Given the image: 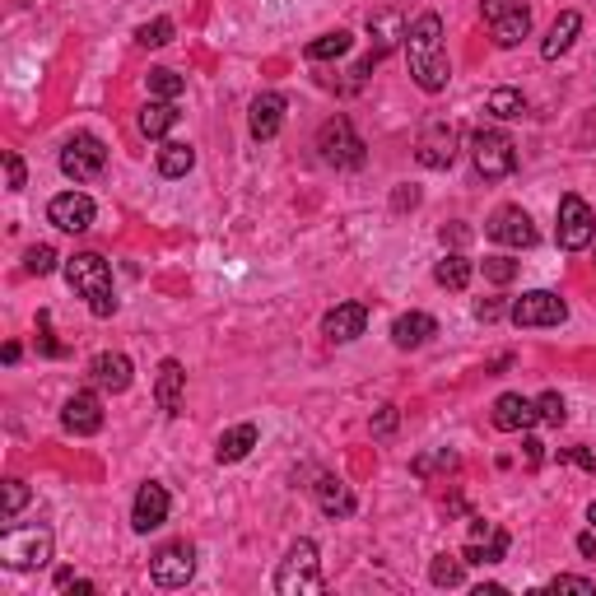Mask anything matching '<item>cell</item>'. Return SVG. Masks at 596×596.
Masks as SVG:
<instances>
[{"label": "cell", "mask_w": 596, "mask_h": 596, "mask_svg": "<svg viewBox=\"0 0 596 596\" xmlns=\"http://www.w3.org/2000/svg\"><path fill=\"white\" fill-rule=\"evenodd\" d=\"M66 280L80 298H89V312L94 317H112L117 312V294H112V271L98 252H80V257L66 261Z\"/></svg>", "instance_id": "obj_2"}, {"label": "cell", "mask_w": 596, "mask_h": 596, "mask_svg": "<svg viewBox=\"0 0 596 596\" xmlns=\"http://www.w3.org/2000/svg\"><path fill=\"white\" fill-rule=\"evenodd\" d=\"M471 159H475V173L489 177V182H499V177H508L517 168V145H513V136H503V131H475Z\"/></svg>", "instance_id": "obj_6"}, {"label": "cell", "mask_w": 596, "mask_h": 596, "mask_svg": "<svg viewBox=\"0 0 596 596\" xmlns=\"http://www.w3.org/2000/svg\"><path fill=\"white\" fill-rule=\"evenodd\" d=\"M531 424H536V401H527V396H517V392H503L499 401H494V429L522 434Z\"/></svg>", "instance_id": "obj_20"}, {"label": "cell", "mask_w": 596, "mask_h": 596, "mask_svg": "<svg viewBox=\"0 0 596 596\" xmlns=\"http://www.w3.org/2000/svg\"><path fill=\"white\" fill-rule=\"evenodd\" d=\"M508 317L517 326H559V322H569V303L559 294H550V289H531V294H522L508 308Z\"/></svg>", "instance_id": "obj_11"}, {"label": "cell", "mask_w": 596, "mask_h": 596, "mask_svg": "<svg viewBox=\"0 0 596 596\" xmlns=\"http://www.w3.org/2000/svg\"><path fill=\"white\" fill-rule=\"evenodd\" d=\"M499 312H503V303H494V298H485V303H475V317H480V322H494Z\"/></svg>", "instance_id": "obj_45"}, {"label": "cell", "mask_w": 596, "mask_h": 596, "mask_svg": "<svg viewBox=\"0 0 596 596\" xmlns=\"http://www.w3.org/2000/svg\"><path fill=\"white\" fill-rule=\"evenodd\" d=\"M364 326H368V308H364V303H336V308L322 317L326 340H336V345L359 340V336H364Z\"/></svg>", "instance_id": "obj_17"}, {"label": "cell", "mask_w": 596, "mask_h": 596, "mask_svg": "<svg viewBox=\"0 0 596 596\" xmlns=\"http://www.w3.org/2000/svg\"><path fill=\"white\" fill-rule=\"evenodd\" d=\"M24 503H28V485H24V480H5V508H0V517L14 522V517L24 513Z\"/></svg>", "instance_id": "obj_39"}, {"label": "cell", "mask_w": 596, "mask_h": 596, "mask_svg": "<svg viewBox=\"0 0 596 596\" xmlns=\"http://www.w3.org/2000/svg\"><path fill=\"white\" fill-rule=\"evenodd\" d=\"M5 177H10V191H24V159L5 149Z\"/></svg>", "instance_id": "obj_41"}, {"label": "cell", "mask_w": 596, "mask_h": 596, "mask_svg": "<svg viewBox=\"0 0 596 596\" xmlns=\"http://www.w3.org/2000/svg\"><path fill=\"white\" fill-rule=\"evenodd\" d=\"M550 592H573V596H596V583H592V578H573V573H559L555 583H550Z\"/></svg>", "instance_id": "obj_40"}, {"label": "cell", "mask_w": 596, "mask_h": 596, "mask_svg": "<svg viewBox=\"0 0 596 596\" xmlns=\"http://www.w3.org/2000/svg\"><path fill=\"white\" fill-rule=\"evenodd\" d=\"M555 238H559V247H564V252H583V247H592L596 215H592V205H587L583 196H564V201H559Z\"/></svg>", "instance_id": "obj_7"}, {"label": "cell", "mask_w": 596, "mask_h": 596, "mask_svg": "<svg viewBox=\"0 0 596 596\" xmlns=\"http://www.w3.org/2000/svg\"><path fill=\"white\" fill-rule=\"evenodd\" d=\"M317 503H322L326 517H350V513H354L350 485H340L336 475H322V480H317Z\"/></svg>", "instance_id": "obj_27"}, {"label": "cell", "mask_w": 596, "mask_h": 596, "mask_svg": "<svg viewBox=\"0 0 596 596\" xmlns=\"http://www.w3.org/2000/svg\"><path fill=\"white\" fill-rule=\"evenodd\" d=\"M350 33H340V28H336V33H322V38H317V42H308V61H336V56H345V52H350Z\"/></svg>", "instance_id": "obj_32"}, {"label": "cell", "mask_w": 596, "mask_h": 596, "mask_svg": "<svg viewBox=\"0 0 596 596\" xmlns=\"http://www.w3.org/2000/svg\"><path fill=\"white\" fill-rule=\"evenodd\" d=\"M168 489L159 485V480H145V485L136 489V503H131V527L140 531V536H149V531H159L163 522H168Z\"/></svg>", "instance_id": "obj_15"}, {"label": "cell", "mask_w": 596, "mask_h": 596, "mask_svg": "<svg viewBox=\"0 0 596 596\" xmlns=\"http://www.w3.org/2000/svg\"><path fill=\"white\" fill-rule=\"evenodd\" d=\"M485 233L503 247H536V224H531V215L522 210V205H503V210H494V219L485 224Z\"/></svg>", "instance_id": "obj_12"}, {"label": "cell", "mask_w": 596, "mask_h": 596, "mask_svg": "<svg viewBox=\"0 0 596 596\" xmlns=\"http://www.w3.org/2000/svg\"><path fill=\"white\" fill-rule=\"evenodd\" d=\"M438 461H443V466H457V457H452V452H443V457H438ZM429 466H434V461H429V457H424V461H415V471H429Z\"/></svg>", "instance_id": "obj_48"}, {"label": "cell", "mask_w": 596, "mask_h": 596, "mask_svg": "<svg viewBox=\"0 0 596 596\" xmlns=\"http://www.w3.org/2000/svg\"><path fill=\"white\" fill-rule=\"evenodd\" d=\"M149 578L159 587H187L191 578H196V550H191L187 541H173V545H163L159 555L149 559Z\"/></svg>", "instance_id": "obj_10"}, {"label": "cell", "mask_w": 596, "mask_h": 596, "mask_svg": "<svg viewBox=\"0 0 596 596\" xmlns=\"http://www.w3.org/2000/svg\"><path fill=\"white\" fill-rule=\"evenodd\" d=\"M415 159L424 168H452V159H457V126L429 122L420 131V140H415Z\"/></svg>", "instance_id": "obj_14"}, {"label": "cell", "mask_w": 596, "mask_h": 596, "mask_svg": "<svg viewBox=\"0 0 596 596\" xmlns=\"http://www.w3.org/2000/svg\"><path fill=\"white\" fill-rule=\"evenodd\" d=\"M252 447H257V424H233L229 434H219L215 461L219 466H233V461H243Z\"/></svg>", "instance_id": "obj_25"}, {"label": "cell", "mask_w": 596, "mask_h": 596, "mask_svg": "<svg viewBox=\"0 0 596 596\" xmlns=\"http://www.w3.org/2000/svg\"><path fill=\"white\" fill-rule=\"evenodd\" d=\"M396 420H401V415H396V406H382L378 415H373V434H378V438L396 434Z\"/></svg>", "instance_id": "obj_43"}, {"label": "cell", "mask_w": 596, "mask_h": 596, "mask_svg": "<svg viewBox=\"0 0 596 596\" xmlns=\"http://www.w3.org/2000/svg\"><path fill=\"white\" fill-rule=\"evenodd\" d=\"M406 56H410V75H415V84L424 94H443L447 80H452V61H447V47H443V19L434 10L420 14L406 28Z\"/></svg>", "instance_id": "obj_1"}, {"label": "cell", "mask_w": 596, "mask_h": 596, "mask_svg": "<svg viewBox=\"0 0 596 596\" xmlns=\"http://www.w3.org/2000/svg\"><path fill=\"white\" fill-rule=\"evenodd\" d=\"M471 275H475V261H471V257H461V252H452V257L438 261L434 280H438L443 289H466V285H471Z\"/></svg>", "instance_id": "obj_30"}, {"label": "cell", "mask_w": 596, "mask_h": 596, "mask_svg": "<svg viewBox=\"0 0 596 596\" xmlns=\"http://www.w3.org/2000/svg\"><path fill=\"white\" fill-rule=\"evenodd\" d=\"M182 392H187V368L177 359H163L159 373H154V401H159L163 415H182Z\"/></svg>", "instance_id": "obj_19"}, {"label": "cell", "mask_w": 596, "mask_h": 596, "mask_svg": "<svg viewBox=\"0 0 596 596\" xmlns=\"http://www.w3.org/2000/svg\"><path fill=\"white\" fill-rule=\"evenodd\" d=\"M522 447H527V466H541V461H545V452H541V443H536V438H527Z\"/></svg>", "instance_id": "obj_46"}, {"label": "cell", "mask_w": 596, "mask_h": 596, "mask_svg": "<svg viewBox=\"0 0 596 596\" xmlns=\"http://www.w3.org/2000/svg\"><path fill=\"white\" fill-rule=\"evenodd\" d=\"M56 261H61V257H56L52 247H47V243H38V247H28L24 271H28V275H52V271H56Z\"/></svg>", "instance_id": "obj_37"}, {"label": "cell", "mask_w": 596, "mask_h": 596, "mask_svg": "<svg viewBox=\"0 0 596 596\" xmlns=\"http://www.w3.org/2000/svg\"><path fill=\"white\" fill-rule=\"evenodd\" d=\"M317 149H322V163H331V168H359L364 163V140H359L350 117H331L317 131Z\"/></svg>", "instance_id": "obj_5"}, {"label": "cell", "mask_w": 596, "mask_h": 596, "mask_svg": "<svg viewBox=\"0 0 596 596\" xmlns=\"http://www.w3.org/2000/svg\"><path fill=\"white\" fill-rule=\"evenodd\" d=\"M275 592H280V596L322 592V559H317V545H312L308 536L289 545L285 564L275 569Z\"/></svg>", "instance_id": "obj_3"}, {"label": "cell", "mask_w": 596, "mask_h": 596, "mask_svg": "<svg viewBox=\"0 0 596 596\" xmlns=\"http://www.w3.org/2000/svg\"><path fill=\"white\" fill-rule=\"evenodd\" d=\"M434 331H438V322L429 317V312H401V317L392 322L396 350H420V345H429Z\"/></svg>", "instance_id": "obj_23"}, {"label": "cell", "mask_w": 596, "mask_h": 596, "mask_svg": "<svg viewBox=\"0 0 596 596\" xmlns=\"http://www.w3.org/2000/svg\"><path fill=\"white\" fill-rule=\"evenodd\" d=\"M578 550H583L587 559H596V536H592V531H583V536H578Z\"/></svg>", "instance_id": "obj_47"}, {"label": "cell", "mask_w": 596, "mask_h": 596, "mask_svg": "<svg viewBox=\"0 0 596 596\" xmlns=\"http://www.w3.org/2000/svg\"><path fill=\"white\" fill-rule=\"evenodd\" d=\"M247 122H252V136L257 140H275L280 126H285V94H257Z\"/></svg>", "instance_id": "obj_22"}, {"label": "cell", "mask_w": 596, "mask_h": 596, "mask_svg": "<svg viewBox=\"0 0 596 596\" xmlns=\"http://www.w3.org/2000/svg\"><path fill=\"white\" fill-rule=\"evenodd\" d=\"M94 201L84 196V191H61V196H52V205H47V219H52L61 233H84L94 229Z\"/></svg>", "instance_id": "obj_13"}, {"label": "cell", "mask_w": 596, "mask_h": 596, "mask_svg": "<svg viewBox=\"0 0 596 596\" xmlns=\"http://www.w3.org/2000/svg\"><path fill=\"white\" fill-rule=\"evenodd\" d=\"M578 28H583V14H578V10H564V14H559L555 28H550V38L541 42V56H545V61H559V56L569 52L573 38H578Z\"/></svg>", "instance_id": "obj_24"}, {"label": "cell", "mask_w": 596, "mask_h": 596, "mask_svg": "<svg viewBox=\"0 0 596 596\" xmlns=\"http://www.w3.org/2000/svg\"><path fill=\"white\" fill-rule=\"evenodd\" d=\"M564 415H569V410H564V396L559 392L536 396V420L541 424H564Z\"/></svg>", "instance_id": "obj_38"}, {"label": "cell", "mask_w": 596, "mask_h": 596, "mask_svg": "<svg viewBox=\"0 0 596 596\" xmlns=\"http://www.w3.org/2000/svg\"><path fill=\"white\" fill-rule=\"evenodd\" d=\"M517 271H522V266H517L513 257H485V280L489 285H513Z\"/></svg>", "instance_id": "obj_36"}, {"label": "cell", "mask_w": 596, "mask_h": 596, "mask_svg": "<svg viewBox=\"0 0 596 596\" xmlns=\"http://www.w3.org/2000/svg\"><path fill=\"white\" fill-rule=\"evenodd\" d=\"M149 94H154V98H168V103H173V98L177 94H182V89H187V80H182V75H173V70H149Z\"/></svg>", "instance_id": "obj_34"}, {"label": "cell", "mask_w": 596, "mask_h": 596, "mask_svg": "<svg viewBox=\"0 0 596 596\" xmlns=\"http://www.w3.org/2000/svg\"><path fill=\"white\" fill-rule=\"evenodd\" d=\"M559 457L578 461V466H583V471H592V475H596V452H587V447H569V452H559Z\"/></svg>", "instance_id": "obj_44"}, {"label": "cell", "mask_w": 596, "mask_h": 596, "mask_svg": "<svg viewBox=\"0 0 596 596\" xmlns=\"http://www.w3.org/2000/svg\"><path fill=\"white\" fill-rule=\"evenodd\" d=\"M103 163H108V145L89 136V131H80V136H70L61 145V173L75 177V182H94L103 173Z\"/></svg>", "instance_id": "obj_8"}, {"label": "cell", "mask_w": 596, "mask_h": 596, "mask_svg": "<svg viewBox=\"0 0 596 596\" xmlns=\"http://www.w3.org/2000/svg\"><path fill=\"white\" fill-rule=\"evenodd\" d=\"M191 168H196V149L182 145V140H168V145L159 149V173L163 177H187Z\"/></svg>", "instance_id": "obj_29"}, {"label": "cell", "mask_w": 596, "mask_h": 596, "mask_svg": "<svg viewBox=\"0 0 596 596\" xmlns=\"http://www.w3.org/2000/svg\"><path fill=\"white\" fill-rule=\"evenodd\" d=\"M461 578H466V559L457 555H438L429 564V583L434 587H461Z\"/></svg>", "instance_id": "obj_31"}, {"label": "cell", "mask_w": 596, "mask_h": 596, "mask_svg": "<svg viewBox=\"0 0 596 596\" xmlns=\"http://www.w3.org/2000/svg\"><path fill=\"white\" fill-rule=\"evenodd\" d=\"M56 587H61V592H80V596H89V592H94V583H89V578H75V573H70V569H61V573H56Z\"/></svg>", "instance_id": "obj_42"}, {"label": "cell", "mask_w": 596, "mask_h": 596, "mask_svg": "<svg viewBox=\"0 0 596 596\" xmlns=\"http://www.w3.org/2000/svg\"><path fill=\"white\" fill-rule=\"evenodd\" d=\"M136 42L140 47H168V42H173V19H149V24H140Z\"/></svg>", "instance_id": "obj_35"}, {"label": "cell", "mask_w": 596, "mask_h": 596, "mask_svg": "<svg viewBox=\"0 0 596 596\" xmlns=\"http://www.w3.org/2000/svg\"><path fill=\"white\" fill-rule=\"evenodd\" d=\"M503 555H508V531L489 527V522H475L461 559H466V564H499Z\"/></svg>", "instance_id": "obj_18"}, {"label": "cell", "mask_w": 596, "mask_h": 596, "mask_svg": "<svg viewBox=\"0 0 596 596\" xmlns=\"http://www.w3.org/2000/svg\"><path fill=\"white\" fill-rule=\"evenodd\" d=\"M173 126H177V108L168 103V98H154V103H145V112H140V136L163 140Z\"/></svg>", "instance_id": "obj_28"}, {"label": "cell", "mask_w": 596, "mask_h": 596, "mask_svg": "<svg viewBox=\"0 0 596 596\" xmlns=\"http://www.w3.org/2000/svg\"><path fill=\"white\" fill-rule=\"evenodd\" d=\"M61 429L75 438L98 434V429H103V401H98L94 392H75L66 406H61Z\"/></svg>", "instance_id": "obj_16"}, {"label": "cell", "mask_w": 596, "mask_h": 596, "mask_svg": "<svg viewBox=\"0 0 596 596\" xmlns=\"http://www.w3.org/2000/svg\"><path fill=\"white\" fill-rule=\"evenodd\" d=\"M587 522H592V527H596V503H592V508H587Z\"/></svg>", "instance_id": "obj_49"}, {"label": "cell", "mask_w": 596, "mask_h": 596, "mask_svg": "<svg viewBox=\"0 0 596 596\" xmlns=\"http://www.w3.org/2000/svg\"><path fill=\"white\" fill-rule=\"evenodd\" d=\"M52 559V531L47 527H10L0 536V564L5 569H42Z\"/></svg>", "instance_id": "obj_4"}, {"label": "cell", "mask_w": 596, "mask_h": 596, "mask_svg": "<svg viewBox=\"0 0 596 596\" xmlns=\"http://www.w3.org/2000/svg\"><path fill=\"white\" fill-rule=\"evenodd\" d=\"M368 33H373V52L387 56L396 42L406 38V19H401L396 10H382V14H373V19H368Z\"/></svg>", "instance_id": "obj_26"}, {"label": "cell", "mask_w": 596, "mask_h": 596, "mask_svg": "<svg viewBox=\"0 0 596 596\" xmlns=\"http://www.w3.org/2000/svg\"><path fill=\"white\" fill-rule=\"evenodd\" d=\"M480 10H485L489 33L499 47H517L531 33V10L522 0H480Z\"/></svg>", "instance_id": "obj_9"}, {"label": "cell", "mask_w": 596, "mask_h": 596, "mask_svg": "<svg viewBox=\"0 0 596 596\" xmlns=\"http://www.w3.org/2000/svg\"><path fill=\"white\" fill-rule=\"evenodd\" d=\"M131 373H136V368H131V359H126V354H98L94 364H89V378H94V387L98 392H126V387H131Z\"/></svg>", "instance_id": "obj_21"}, {"label": "cell", "mask_w": 596, "mask_h": 596, "mask_svg": "<svg viewBox=\"0 0 596 596\" xmlns=\"http://www.w3.org/2000/svg\"><path fill=\"white\" fill-rule=\"evenodd\" d=\"M489 112H494V117H503V122H513V117H522V112H527V98L517 94V89H494V94H489Z\"/></svg>", "instance_id": "obj_33"}]
</instances>
